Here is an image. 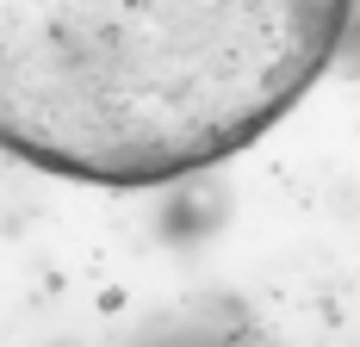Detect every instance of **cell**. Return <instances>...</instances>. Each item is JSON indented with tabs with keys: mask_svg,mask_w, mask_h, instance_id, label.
I'll use <instances>...</instances> for the list:
<instances>
[{
	"mask_svg": "<svg viewBox=\"0 0 360 347\" xmlns=\"http://www.w3.org/2000/svg\"><path fill=\"white\" fill-rule=\"evenodd\" d=\"M354 0H0V149L162 186L255 143L335 56Z\"/></svg>",
	"mask_w": 360,
	"mask_h": 347,
	"instance_id": "1",
	"label": "cell"
}]
</instances>
